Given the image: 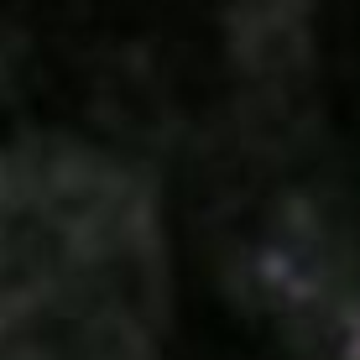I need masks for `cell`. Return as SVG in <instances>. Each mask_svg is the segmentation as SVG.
<instances>
[{
  "mask_svg": "<svg viewBox=\"0 0 360 360\" xmlns=\"http://www.w3.org/2000/svg\"><path fill=\"white\" fill-rule=\"evenodd\" d=\"M126 209L0 73V360H47V308L84 288V251H126Z\"/></svg>",
  "mask_w": 360,
  "mask_h": 360,
  "instance_id": "obj_1",
  "label": "cell"
}]
</instances>
